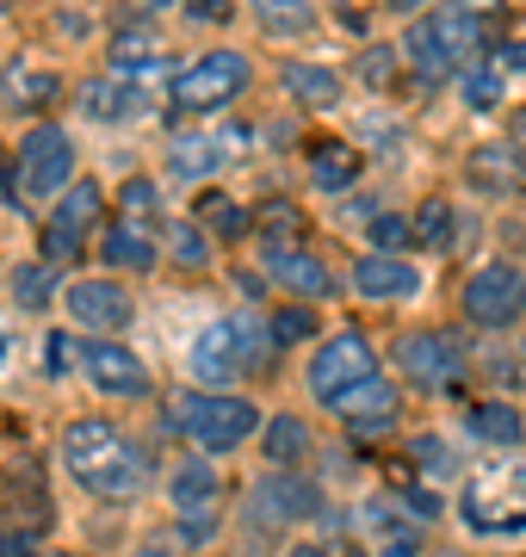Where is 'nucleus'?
I'll return each mask as SVG.
<instances>
[{"label": "nucleus", "instance_id": "49530a36", "mask_svg": "<svg viewBox=\"0 0 526 557\" xmlns=\"http://www.w3.org/2000/svg\"><path fill=\"white\" fill-rule=\"evenodd\" d=\"M137 557H180L167 539H149V545H137Z\"/></svg>", "mask_w": 526, "mask_h": 557}, {"label": "nucleus", "instance_id": "9b49d317", "mask_svg": "<svg viewBox=\"0 0 526 557\" xmlns=\"http://www.w3.org/2000/svg\"><path fill=\"white\" fill-rule=\"evenodd\" d=\"M465 520L477 533H526V471H496V478L471 483Z\"/></svg>", "mask_w": 526, "mask_h": 557}, {"label": "nucleus", "instance_id": "a19ab883", "mask_svg": "<svg viewBox=\"0 0 526 557\" xmlns=\"http://www.w3.org/2000/svg\"><path fill=\"white\" fill-rule=\"evenodd\" d=\"M0 557H43L38 533H20V527H0Z\"/></svg>", "mask_w": 526, "mask_h": 557}, {"label": "nucleus", "instance_id": "f704fd0d", "mask_svg": "<svg viewBox=\"0 0 526 557\" xmlns=\"http://www.w3.org/2000/svg\"><path fill=\"white\" fill-rule=\"evenodd\" d=\"M415 236H422L434 255H446V248L459 242V211H452L446 199H427L422 211H415Z\"/></svg>", "mask_w": 526, "mask_h": 557}, {"label": "nucleus", "instance_id": "864d4df0", "mask_svg": "<svg viewBox=\"0 0 526 557\" xmlns=\"http://www.w3.org/2000/svg\"><path fill=\"white\" fill-rule=\"evenodd\" d=\"M7 180H13V174H0V193H13V186H7Z\"/></svg>", "mask_w": 526, "mask_h": 557}, {"label": "nucleus", "instance_id": "13d9d810", "mask_svg": "<svg viewBox=\"0 0 526 557\" xmlns=\"http://www.w3.org/2000/svg\"><path fill=\"white\" fill-rule=\"evenodd\" d=\"M0 354H7V341H0Z\"/></svg>", "mask_w": 526, "mask_h": 557}, {"label": "nucleus", "instance_id": "7c9ffc66", "mask_svg": "<svg viewBox=\"0 0 526 557\" xmlns=\"http://www.w3.org/2000/svg\"><path fill=\"white\" fill-rule=\"evenodd\" d=\"M471 434L484 440V446H514V440L526 434V416L514 403H477V409H471Z\"/></svg>", "mask_w": 526, "mask_h": 557}, {"label": "nucleus", "instance_id": "393cba45", "mask_svg": "<svg viewBox=\"0 0 526 557\" xmlns=\"http://www.w3.org/2000/svg\"><path fill=\"white\" fill-rule=\"evenodd\" d=\"M248 7H254V20H261L266 38H279V44L316 38V25H323L316 0H248Z\"/></svg>", "mask_w": 526, "mask_h": 557}, {"label": "nucleus", "instance_id": "c03bdc74", "mask_svg": "<svg viewBox=\"0 0 526 557\" xmlns=\"http://www.w3.org/2000/svg\"><path fill=\"white\" fill-rule=\"evenodd\" d=\"M502 75H526V44H502V50H484Z\"/></svg>", "mask_w": 526, "mask_h": 557}, {"label": "nucleus", "instance_id": "4468645a", "mask_svg": "<svg viewBox=\"0 0 526 557\" xmlns=\"http://www.w3.org/2000/svg\"><path fill=\"white\" fill-rule=\"evenodd\" d=\"M62 304H68V317L82 322V329H100V335H118L137 317V298L124 292L118 278H75L62 292Z\"/></svg>", "mask_w": 526, "mask_h": 557}, {"label": "nucleus", "instance_id": "6ab92c4d", "mask_svg": "<svg viewBox=\"0 0 526 557\" xmlns=\"http://www.w3.org/2000/svg\"><path fill=\"white\" fill-rule=\"evenodd\" d=\"M397 403L403 397H397V384L390 379H365L360 391H347V397L335 403V416H341L360 440H372V434H385L390 421H397Z\"/></svg>", "mask_w": 526, "mask_h": 557}, {"label": "nucleus", "instance_id": "f257e3e1", "mask_svg": "<svg viewBox=\"0 0 526 557\" xmlns=\"http://www.w3.org/2000/svg\"><path fill=\"white\" fill-rule=\"evenodd\" d=\"M62 465L100 502H130L149 490V453L105 416H82L62 428Z\"/></svg>", "mask_w": 526, "mask_h": 557}, {"label": "nucleus", "instance_id": "2f4dec72", "mask_svg": "<svg viewBox=\"0 0 526 557\" xmlns=\"http://www.w3.org/2000/svg\"><path fill=\"white\" fill-rule=\"evenodd\" d=\"M261 446H266V458H273L279 471H291V465L310 453V428L298 416H273L266 421V434H261Z\"/></svg>", "mask_w": 526, "mask_h": 557}, {"label": "nucleus", "instance_id": "f3484780", "mask_svg": "<svg viewBox=\"0 0 526 557\" xmlns=\"http://www.w3.org/2000/svg\"><path fill=\"white\" fill-rule=\"evenodd\" d=\"M75 100H82V112L93 124H137L149 112V87L130 75H93L75 87Z\"/></svg>", "mask_w": 526, "mask_h": 557}, {"label": "nucleus", "instance_id": "bb28decb", "mask_svg": "<svg viewBox=\"0 0 526 557\" xmlns=\"http://www.w3.org/2000/svg\"><path fill=\"white\" fill-rule=\"evenodd\" d=\"M192 223H199V230H211V236H223V242H236V236H248V230H254V211H248V205H236V199H223L217 186H211V193H199V205H192Z\"/></svg>", "mask_w": 526, "mask_h": 557}, {"label": "nucleus", "instance_id": "603ef678", "mask_svg": "<svg viewBox=\"0 0 526 557\" xmlns=\"http://www.w3.org/2000/svg\"><path fill=\"white\" fill-rule=\"evenodd\" d=\"M385 557H415V552H409V539H403V545H390V552Z\"/></svg>", "mask_w": 526, "mask_h": 557}, {"label": "nucleus", "instance_id": "c756f323", "mask_svg": "<svg viewBox=\"0 0 526 557\" xmlns=\"http://www.w3.org/2000/svg\"><path fill=\"white\" fill-rule=\"evenodd\" d=\"M62 100V75L38 69V62H20L13 69V87H7V106L13 112H32V106H57Z\"/></svg>", "mask_w": 526, "mask_h": 557}, {"label": "nucleus", "instance_id": "473e14b6", "mask_svg": "<svg viewBox=\"0 0 526 557\" xmlns=\"http://www.w3.org/2000/svg\"><path fill=\"white\" fill-rule=\"evenodd\" d=\"M13 304H20V310H50V304H57V267H50V260L13 267Z\"/></svg>", "mask_w": 526, "mask_h": 557}, {"label": "nucleus", "instance_id": "8fccbe9b", "mask_svg": "<svg viewBox=\"0 0 526 557\" xmlns=\"http://www.w3.org/2000/svg\"><path fill=\"white\" fill-rule=\"evenodd\" d=\"M285 557H328V552H323V545H291Z\"/></svg>", "mask_w": 526, "mask_h": 557}, {"label": "nucleus", "instance_id": "f8f14e48", "mask_svg": "<svg viewBox=\"0 0 526 557\" xmlns=\"http://www.w3.org/2000/svg\"><path fill=\"white\" fill-rule=\"evenodd\" d=\"M323 515V490L298 471H279V478H261L254 496H248V527H298V520Z\"/></svg>", "mask_w": 526, "mask_h": 557}, {"label": "nucleus", "instance_id": "4be33fe9", "mask_svg": "<svg viewBox=\"0 0 526 557\" xmlns=\"http://www.w3.org/2000/svg\"><path fill=\"white\" fill-rule=\"evenodd\" d=\"M100 255H105V267H118V273H155L162 267V248H155V230L149 223H112L100 236Z\"/></svg>", "mask_w": 526, "mask_h": 557}, {"label": "nucleus", "instance_id": "5701e85b", "mask_svg": "<svg viewBox=\"0 0 526 557\" xmlns=\"http://www.w3.org/2000/svg\"><path fill=\"white\" fill-rule=\"evenodd\" d=\"M279 87L304 106V112H335V106H341V75H335L328 62H285Z\"/></svg>", "mask_w": 526, "mask_h": 557}, {"label": "nucleus", "instance_id": "ea45409f", "mask_svg": "<svg viewBox=\"0 0 526 557\" xmlns=\"http://www.w3.org/2000/svg\"><path fill=\"white\" fill-rule=\"evenodd\" d=\"M174 260H180V267H204V260H211V242H204V230H199V223H186V230H174Z\"/></svg>", "mask_w": 526, "mask_h": 557}, {"label": "nucleus", "instance_id": "423d86ee", "mask_svg": "<svg viewBox=\"0 0 526 557\" xmlns=\"http://www.w3.org/2000/svg\"><path fill=\"white\" fill-rule=\"evenodd\" d=\"M397 372L427 397H446V391L465 384V341L452 329H409L397 341Z\"/></svg>", "mask_w": 526, "mask_h": 557}, {"label": "nucleus", "instance_id": "de8ad7c7", "mask_svg": "<svg viewBox=\"0 0 526 557\" xmlns=\"http://www.w3.org/2000/svg\"><path fill=\"white\" fill-rule=\"evenodd\" d=\"M385 7H390V13H422L427 0H385Z\"/></svg>", "mask_w": 526, "mask_h": 557}, {"label": "nucleus", "instance_id": "72a5a7b5", "mask_svg": "<svg viewBox=\"0 0 526 557\" xmlns=\"http://www.w3.org/2000/svg\"><path fill=\"white\" fill-rule=\"evenodd\" d=\"M397 69H403V44H365L360 62H353V81L385 94L390 81H397Z\"/></svg>", "mask_w": 526, "mask_h": 557}, {"label": "nucleus", "instance_id": "0eeeda50", "mask_svg": "<svg viewBox=\"0 0 526 557\" xmlns=\"http://www.w3.org/2000/svg\"><path fill=\"white\" fill-rule=\"evenodd\" d=\"M180 428L186 440H199L204 453H236L242 440H254L261 409L248 397H217V391H186L180 397Z\"/></svg>", "mask_w": 526, "mask_h": 557}, {"label": "nucleus", "instance_id": "e433bc0d", "mask_svg": "<svg viewBox=\"0 0 526 557\" xmlns=\"http://www.w3.org/2000/svg\"><path fill=\"white\" fill-rule=\"evenodd\" d=\"M266 335H273V347H304L316 335V310L310 304H279L273 322H266Z\"/></svg>", "mask_w": 526, "mask_h": 557}, {"label": "nucleus", "instance_id": "cd10ccee", "mask_svg": "<svg viewBox=\"0 0 526 557\" xmlns=\"http://www.w3.org/2000/svg\"><path fill=\"white\" fill-rule=\"evenodd\" d=\"M304 211L291 199H266L254 205V236H266V248H304Z\"/></svg>", "mask_w": 526, "mask_h": 557}, {"label": "nucleus", "instance_id": "c85d7f7f", "mask_svg": "<svg viewBox=\"0 0 526 557\" xmlns=\"http://www.w3.org/2000/svg\"><path fill=\"white\" fill-rule=\"evenodd\" d=\"M217 168H223V143H211V137L167 143V174L174 180H211Z\"/></svg>", "mask_w": 526, "mask_h": 557}, {"label": "nucleus", "instance_id": "79ce46f5", "mask_svg": "<svg viewBox=\"0 0 526 557\" xmlns=\"http://www.w3.org/2000/svg\"><path fill=\"white\" fill-rule=\"evenodd\" d=\"M68 366H82V347H75V335H50V379H62Z\"/></svg>", "mask_w": 526, "mask_h": 557}, {"label": "nucleus", "instance_id": "20e7f679", "mask_svg": "<svg viewBox=\"0 0 526 557\" xmlns=\"http://www.w3.org/2000/svg\"><path fill=\"white\" fill-rule=\"evenodd\" d=\"M266 329L248 317H223L211 322L199 341H192V379L204 384H229V379H248V372H261L266 366Z\"/></svg>", "mask_w": 526, "mask_h": 557}, {"label": "nucleus", "instance_id": "09e8293b", "mask_svg": "<svg viewBox=\"0 0 526 557\" xmlns=\"http://www.w3.org/2000/svg\"><path fill=\"white\" fill-rule=\"evenodd\" d=\"M142 13H167V7H180V0H137Z\"/></svg>", "mask_w": 526, "mask_h": 557}, {"label": "nucleus", "instance_id": "7ed1b4c3", "mask_svg": "<svg viewBox=\"0 0 526 557\" xmlns=\"http://www.w3.org/2000/svg\"><path fill=\"white\" fill-rule=\"evenodd\" d=\"M75 137L62 131V124H32L20 137V156H13V199H25V205H50V199H62L68 186H75Z\"/></svg>", "mask_w": 526, "mask_h": 557}, {"label": "nucleus", "instance_id": "5fc2aeb1", "mask_svg": "<svg viewBox=\"0 0 526 557\" xmlns=\"http://www.w3.org/2000/svg\"><path fill=\"white\" fill-rule=\"evenodd\" d=\"M521 366H526V335H521Z\"/></svg>", "mask_w": 526, "mask_h": 557}, {"label": "nucleus", "instance_id": "bf43d9fd", "mask_svg": "<svg viewBox=\"0 0 526 557\" xmlns=\"http://www.w3.org/2000/svg\"><path fill=\"white\" fill-rule=\"evenodd\" d=\"M0 13H7V0H0Z\"/></svg>", "mask_w": 526, "mask_h": 557}, {"label": "nucleus", "instance_id": "a18cd8bd", "mask_svg": "<svg viewBox=\"0 0 526 557\" xmlns=\"http://www.w3.org/2000/svg\"><path fill=\"white\" fill-rule=\"evenodd\" d=\"M186 20H204V25H223L229 20V0H180Z\"/></svg>", "mask_w": 526, "mask_h": 557}, {"label": "nucleus", "instance_id": "6e6d98bb", "mask_svg": "<svg viewBox=\"0 0 526 557\" xmlns=\"http://www.w3.org/2000/svg\"><path fill=\"white\" fill-rule=\"evenodd\" d=\"M57 557H82V552H57Z\"/></svg>", "mask_w": 526, "mask_h": 557}, {"label": "nucleus", "instance_id": "9d476101", "mask_svg": "<svg viewBox=\"0 0 526 557\" xmlns=\"http://www.w3.org/2000/svg\"><path fill=\"white\" fill-rule=\"evenodd\" d=\"M100 218H105V193L93 186V180H75V186L57 199V218L43 223V260H50V267L75 260L82 242H87V230H93Z\"/></svg>", "mask_w": 526, "mask_h": 557}, {"label": "nucleus", "instance_id": "a878e982", "mask_svg": "<svg viewBox=\"0 0 526 557\" xmlns=\"http://www.w3.org/2000/svg\"><path fill=\"white\" fill-rule=\"evenodd\" d=\"M365 174V156L353 143H316L310 149V180H316V193H347V186H360Z\"/></svg>", "mask_w": 526, "mask_h": 557}, {"label": "nucleus", "instance_id": "58836bf2", "mask_svg": "<svg viewBox=\"0 0 526 557\" xmlns=\"http://www.w3.org/2000/svg\"><path fill=\"white\" fill-rule=\"evenodd\" d=\"M118 205H124V218L130 223H149L155 211H162V193H155V180H124Z\"/></svg>", "mask_w": 526, "mask_h": 557}, {"label": "nucleus", "instance_id": "39448f33", "mask_svg": "<svg viewBox=\"0 0 526 557\" xmlns=\"http://www.w3.org/2000/svg\"><path fill=\"white\" fill-rule=\"evenodd\" d=\"M254 87V62L242 50H204L174 75V106L180 112H223Z\"/></svg>", "mask_w": 526, "mask_h": 557}, {"label": "nucleus", "instance_id": "aec40b11", "mask_svg": "<svg viewBox=\"0 0 526 557\" xmlns=\"http://www.w3.org/2000/svg\"><path fill=\"white\" fill-rule=\"evenodd\" d=\"M105 57H112V75H155V69H167V44L155 25H124V32H112V44H105Z\"/></svg>", "mask_w": 526, "mask_h": 557}, {"label": "nucleus", "instance_id": "1a4fd4ad", "mask_svg": "<svg viewBox=\"0 0 526 557\" xmlns=\"http://www.w3.org/2000/svg\"><path fill=\"white\" fill-rule=\"evenodd\" d=\"M459 310H465V322H477V329H514V322L526 317V273L508 267V260H484V267L465 278Z\"/></svg>", "mask_w": 526, "mask_h": 557}, {"label": "nucleus", "instance_id": "b1692460", "mask_svg": "<svg viewBox=\"0 0 526 557\" xmlns=\"http://www.w3.org/2000/svg\"><path fill=\"white\" fill-rule=\"evenodd\" d=\"M167 496H174V508H180L186 520H217L211 508H217L223 483H217V471H211L204 458H186L180 471H174V483H167Z\"/></svg>", "mask_w": 526, "mask_h": 557}, {"label": "nucleus", "instance_id": "ddd939ff", "mask_svg": "<svg viewBox=\"0 0 526 557\" xmlns=\"http://www.w3.org/2000/svg\"><path fill=\"white\" fill-rule=\"evenodd\" d=\"M82 372L100 397H142V391H149V366H142L130 347H118L112 335L82 341Z\"/></svg>", "mask_w": 526, "mask_h": 557}, {"label": "nucleus", "instance_id": "4d7b16f0", "mask_svg": "<svg viewBox=\"0 0 526 557\" xmlns=\"http://www.w3.org/2000/svg\"><path fill=\"white\" fill-rule=\"evenodd\" d=\"M347 557H365V552H347Z\"/></svg>", "mask_w": 526, "mask_h": 557}, {"label": "nucleus", "instance_id": "4c0bfd02", "mask_svg": "<svg viewBox=\"0 0 526 557\" xmlns=\"http://www.w3.org/2000/svg\"><path fill=\"white\" fill-rule=\"evenodd\" d=\"M409 242H415V223L409 218H397V211H378V218H372V248H378V255H403Z\"/></svg>", "mask_w": 526, "mask_h": 557}, {"label": "nucleus", "instance_id": "6e6552de", "mask_svg": "<svg viewBox=\"0 0 526 557\" xmlns=\"http://www.w3.org/2000/svg\"><path fill=\"white\" fill-rule=\"evenodd\" d=\"M365 379H378V354H372V341L353 335V329H341L335 341H323L316 354H310V397L323 403V409H335V403L347 397V391H360Z\"/></svg>", "mask_w": 526, "mask_h": 557}, {"label": "nucleus", "instance_id": "c9c22d12", "mask_svg": "<svg viewBox=\"0 0 526 557\" xmlns=\"http://www.w3.org/2000/svg\"><path fill=\"white\" fill-rule=\"evenodd\" d=\"M502 87H508V75L484 57V62H471L465 69V87H459V94H465L471 112H489V106H502Z\"/></svg>", "mask_w": 526, "mask_h": 557}, {"label": "nucleus", "instance_id": "a211bd4d", "mask_svg": "<svg viewBox=\"0 0 526 557\" xmlns=\"http://www.w3.org/2000/svg\"><path fill=\"white\" fill-rule=\"evenodd\" d=\"M465 174L477 193H489V199H514V193H526V149L514 137H496L484 143V149H471Z\"/></svg>", "mask_w": 526, "mask_h": 557}, {"label": "nucleus", "instance_id": "412c9836", "mask_svg": "<svg viewBox=\"0 0 526 557\" xmlns=\"http://www.w3.org/2000/svg\"><path fill=\"white\" fill-rule=\"evenodd\" d=\"M273 278H279V292L285 298H335V285L341 278L328 273L316 255H304V248H273Z\"/></svg>", "mask_w": 526, "mask_h": 557}, {"label": "nucleus", "instance_id": "2eb2a0df", "mask_svg": "<svg viewBox=\"0 0 526 557\" xmlns=\"http://www.w3.org/2000/svg\"><path fill=\"white\" fill-rule=\"evenodd\" d=\"M50 520H57V502L43 490V471L32 465H13L7 478H0V527H20V533H50Z\"/></svg>", "mask_w": 526, "mask_h": 557}, {"label": "nucleus", "instance_id": "dca6fc26", "mask_svg": "<svg viewBox=\"0 0 526 557\" xmlns=\"http://www.w3.org/2000/svg\"><path fill=\"white\" fill-rule=\"evenodd\" d=\"M353 292H360L365 304H403L422 292V267L403 255H378V248H365L360 260H353Z\"/></svg>", "mask_w": 526, "mask_h": 557}, {"label": "nucleus", "instance_id": "37998d69", "mask_svg": "<svg viewBox=\"0 0 526 557\" xmlns=\"http://www.w3.org/2000/svg\"><path fill=\"white\" fill-rule=\"evenodd\" d=\"M446 7H459L465 20H508V0H446Z\"/></svg>", "mask_w": 526, "mask_h": 557}, {"label": "nucleus", "instance_id": "f03ea898", "mask_svg": "<svg viewBox=\"0 0 526 557\" xmlns=\"http://www.w3.org/2000/svg\"><path fill=\"white\" fill-rule=\"evenodd\" d=\"M484 50H489L484 20H465L459 7H440V13H427V20H415L403 32V62L422 81H434V87L452 75H465Z\"/></svg>", "mask_w": 526, "mask_h": 557}, {"label": "nucleus", "instance_id": "3c124183", "mask_svg": "<svg viewBox=\"0 0 526 557\" xmlns=\"http://www.w3.org/2000/svg\"><path fill=\"white\" fill-rule=\"evenodd\" d=\"M508 137H514V143H521V149H526V112H521V119H514V131H508Z\"/></svg>", "mask_w": 526, "mask_h": 557}]
</instances>
